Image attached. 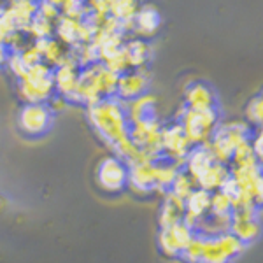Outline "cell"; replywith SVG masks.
I'll return each instance as SVG.
<instances>
[{
  "mask_svg": "<svg viewBox=\"0 0 263 263\" xmlns=\"http://www.w3.org/2000/svg\"><path fill=\"white\" fill-rule=\"evenodd\" d=\"M93 125L100 130L105 139L118 144L126 139V126H125V114L123 109L114 100H100L91 105Z\"/></svg>",
  "mask_w": 263,
  "mask_h": 263,
  "instance_id": "obj_1",
  "label": "cell"
},
{
  "mask_svg": "<svg viewBox=\"0 0 263 263\" xmlns=\"http://www.w3.org/2000/svg\"><path fill=\"white\" fill-rule=\"evenodd\" d=\"M53 90V69L44 62L30 67L27 74L20 79L21 97L28 104H44L46 100L51 99Z\"/></svg>",
  "mask_w": 263,
  "mask_h": 263,
  "instance_id": "obj_2",
  "label": "cell"
},
{
  "mask_svg": "<svg viewBox=\"0 0 263 263\" xmlns=\"http://www.w3.org/2000/svg\"><path fill=\"white\" fill-rule=\"evenodd\" d=\"M248 141V126L244 123H228L216 132L209 146L216 162H228L233 155V149L240 142Z\"/></svg>",
  "mask_w": 263,
  "mask_h": 263,
  "instance_id": "obj_3",
  "label": "cell"
},
{
  "mask_svg": "<svg viewBox=\"0 0 263 263\" xmlns=\"http://www.w3.org/2000/svg\"><path fill=\"white\" fill-rule=\"evenodd\" d=\"M182 130L188 141L192 144L205 142L211 137L216 126V112L214 109H205V111H193L188 109L182 114Z\"/></svg>",
  "mask_w": 263,
  "mask_h": 263,
  "instance_id": "obj_4",
  "label": "cell"
},
{
  "mask_svg": "<svg viewBox=\"0 0 263 263\" xmlns=\"http://www.w3.org/2000/svg\"><path fill=\"white\" fill-rule=\"evenodd\" d=\"M18 125L23 134L37 137L51 125V109L46 104H27L18 116Z\"/></svg>",
  "mask_w": 263,
  "mask_h": 263,
  "instance_id": "obj_5",
  "label": "cell"
},
{
  "mask_svg": "<svg viewBox=\"0 0 263 263\" xmlns=\"http://www.w3.org/2000/svg\"><path fill=\"white\" fill-rule=\"evenodd\" d=\"M79 74H81V67L74 62L62 63V65L54 67L53 69V84L54 90H58V95L70 99L74 97L76 88H78Z\"/></svg>",
  "mask_w": 263,
  "mask_h": 263,
  "instance_id": "obj_6",
  "label": "cell"
},
{
  "mask_svg": "<svg viewBox=\"0 0 263 263\" xmlns=\"http://www.w3.org/2000/svg\"><path fill=\"white\" fill-rule=\"evenodd\" d=\"M192 230L188 224L176 223L172 227L163 228L162 235H160V244L167 254H177L179 251H184V248L192 242Z\"/></svg>",
  "mask_w": 263,
  "mask_h": 263,
  "instance_id": "obj_7",
  "label": "cell"
},
{
  "mask_svg": "<svg viewBox=\"0 0 263 263\" xmlns=\"http://www.w3.org/2000/svg\"><path fill=\"white\" fill-rule=\"evenodd\" d=\"M126 168L118 158H105L99 167V182L102 188L109 190V192H116L125 184Z\"/></svg>",
  "mask_w": 263,
  "mask_h": 263,
  "instance_id": "obj_8",
  "label": "cell"
},
{
  "mask_svg": "<svg viewBox=\"0 0 263 263\" xmlns=\"http://www.w3.org/2000/svg\"><path fill=\"white\" fill-rule=\"evenodd\" d=\"M147 86V74L142 69L134 72H123L118 78L116 93L125 100H134L141 97Z\"/></svg>",
  "mask_w": 263,
  "mask_h": 263,
  "instance_id": "obj_9",
  "label": "cell"
},
{
  "mask_svg": "<svg viewBox=\"0 0 263 263\" xmlns=\"http://www.w3.org/2000/svg\"><path fill=\"white\" fill-rule=\"evenodd\" d=\"M162 144L163 149L172 156L174 160H179V162H184L186 156H188L190 146L192 142L188 141V137L184 135V130H182L181 125H176L172 128H167L162 132Z\"/></svg>",
  "mask_w": 263,
  "mask_h": 263,
  "instance_id": "obj_10",
  "label": "cell"
},
{
  "mask_svg": "<svg viewBox=\"0 0 263 263\" xmlns=\"http://www.w3.org/2000/svg\"><path fill=\"white\" fill-rule=\"evenodd\" d=\"M37 4L39 2H32V0H12V4L7 7V12H9L16 30L23 33L28 30L33 18L37 16Z\"/></svg>",
  "mask_w": 263,
  "mask_h": 263,
  "instance_id": "obj_11",
  "label": "cell"
},
{
  "mask_svg": "<svg viewBox=\"0 0 263 263\" xmlns=\"http://www.w3.org/2000/svg\"><path fill=\"white\" fill-rule=\"evenodd\" d=\"M160 27V12L155 6L139 7L137 14L134 16V32L141 37L153 35Z\"/></svg>",
  "mask_w": 263,
  "mask_h": 263,
  "instance_id": "obj_12",
  "label": "cell"
},
{
  "mask_svg": "<svg viewBox=\"0 0 263 263\" xmlns=\"http://www.w3.org/2000/svg\"><path fill=\"white\" fill-rule=\"evenodd\" d=\"M123 53L126 57V63H128V69H142L144 63L147 62L151 54V48L147 42L142 39H134L130 42H125L123 46Z\"/></svg>",
  "mask_w": 263,
  "mask_h": 263,
  "instance_id": "obj_13",
  "label": "cell"
},
{
  "mask_svg": "<svg viewBox=\"0 0 263 263\" xmlns=\"http://www.w3.org/2000/svg\"><path fill=\"white\" fill-rule=\"evenodd\" d=\"M186 102L193 111H205V109H214V95L203 84H193L186 91Z\"/></svg>",
  "mask_w": 263,
  "mask_h": 263,
  "instance_id": "obj_14",
  "label": "cell"
},
{
  "mask_svg": "<svg viewBox=\"0 0 263 263\" xmlns=\"http://www.w3.org/2000/svg\"><path fill=\"white\" fill-rule=\"evenodd\" d=\"M214 162L216 160H214L213 153H211L209 146L205 144L203 147H198V149H195L192 155L188 156V171L192 174L193 179L197 181Z\"/></svg>",
  "mask_w": 263,
  "mask_h": 263,
  "instance_id": "obj_15",
  "label": "cell"
},
{
  "mask_svg": "<svg viewBox=\"0 0 263 263\" xmlns=\"http://www.w3.org/2000/svg\"><path fill=\"white\" fill-rule=\"evenodd\" d=\"M228 177H230V176H228L227 168H224L219 162H214L209 168H207L205 172L202 174L200 177H198L197 182L200 184L202 190H205V192H207V190L221 188L223 182L227 181Z\"/></svg>",
  "mask_w": 263,
  "mask_h": 263,
  "instance_id": "obj_16",
  "label": "cell"
},
{
  "mask_svg": "<svg viewBox=\"0 0 263 263\" xmlns=\"http://www.w3.org/2000/svg\"><path fill=\"white\" fill-rule=\"evenodd\" d=\"M128 177H130V182H134V186L147 190L151 184L156 182V167L151 162L135 163Z\"/></svg>",
  "mask_w": 263,
  "mask_h": 263,
  "instance_id": "obj_17",
  "label": "cell"
},
{
  "mask_svg": "<svg viewBox=\"0 0 263 263\" xmlns=\"http://www.w3.org/2000/svg\"><path fill=\"white\" fill-rule=\"evenodd\" d=\"M230 230L237 239H240L242 242H253L254 239H258V235L261 233L260 224L253 219H239L232 218V227Z\"/></svg>",
  "mask_w": 263,
  "mask_h": 263,
  "instance_id": "obj_18",
  "label": "cell"
},
{
  "mask_svg": "<svg viewBox=\"0 0 263 263\" xmlns=\"http://www.w3.org/2000/svg\"><path fill=\"white\" fill-rule=\"evenodd\" d=\"M137 11H139L137 0H112L109 16H112V18L118 20L120 23H125V21L134 20Z\"/></svg>",
  "mask_w": 263,
  "mask_h": 263,
  "instance_id": "obj_19",
  "label": "cell"
},
{
  "mask_svg": "<svg viewBox=\"0 0 263 263\" xmlns=\"http://www.w3.org/2000/svg\"><path fill=\"white\" fill-rule=\"evenodd\" d=\"M230 258L223 251L218 239H209L202 242V263H228Z\"/></svg>",
  "mask_w": 263,
  "mask_h": 263,
  "instance_id": "obj_20",
  "label": "cell"
},
{
  "mask_svg": "<svg viewBox=\"0 0 263 263\" xmlns=\"http://www.w3.org/2000/svg\"><path fill=\"white\" fill-rule=\"evenodd\" d=\"M186 200H188V203H186V205H188V214L193 216V218H197V219L211 207L209 193L202 188L197 190V192H192V195H190Z\"/></svg>",
  "mask_w": 263,
  "mask_h": 263,
  "instance_id": "obj_21",
  "label": "cell"
},
{
  "mask_svg": "<svg viewBox=\"0 0 263 263\" xmlns=\"http://www.w3.org/2000/svg\"><path fill=\"white\" fill-rule=\"evenodd\" d=\"M27 35H30V39L39 41V39H48V37H53L54 33V21H49L46 18H42L41 14H37L33 21L28 27V30L25 32Z\"/></svg>",
  "mask_w": 263,
  "mask_h": 263,
  "instance_id": "obj_22",
  "label": "cell"
},
{
  "mask_svg": "<svg viewBox=\"0 0 263 263\" xmlns=\"http://www.w3.org/2000/svg\"><path fill=\"white\" fill-rule=\"evenodd\" d=\"M232 158H233V162H235V167H253V165H258V160L253 153V146L248 141L240 142L239 146L233 149Z\"/></svg>",
  "mask_w": 263,
  "mask_h": 263,
  "instance_id": "obj_23",
  "label": "cell"
},
{
  "mask_svg": "<svg viewBox=\"0 0 263 263\" xmlns=\"http://www.w3.org/2000/svg\"><path fill=\"white\" fill-rule=\"evenodd\" d=\"M218 242L219 246L223 248V251L227 253L228 258H233L235 254H239L240 251H242L244 248V242L240 239H237L233 233H221V235L218 237Z\"/></svg>",
  "mask_w": 263,
  "mask_h": 263,
  "instance_id": "obj_24",
  "label": "cell"
},
{
  "mask_svg": "<svg viewBox=\"0 0 263 263\" xmlns=\"http://www.w3.org/2000/svg\"><path fill=\"white\" fill-rule=\"evenodd\" d=\"M6 67L11 70V74L16 76L18 79L23 78L28 70V67L25 65L23 58H21L20 51H9V57H7V60H6Z\"/></svg>",
  "mask_w": 263,
  "mask_h": 263,
  "instance_id": "obj_25",
  "label": "cell"
},
{
  "mask_svg": "<svg viewBox=\"0 0 263 263\" xmlns=\"http://www.w3.org/2000/svg\"><path fill=\"white\" fill-rule=\"evenodd\" d=\"M211 207H213L214 214H228L232 209V198L227 193L219 190L211 197Z\"/></svg>",
  "mask_w": 263,
  "mask_h": 263,
  "instance_id": "obj_26",
  "label": "cell"
},
{
  "mask_svg": "<svg viewBox=\"0 0 263 263\" xmlns=\"http://www.w3.org/2000/svg\"><path fill=\"white\" fill-rule=\"evenodd\" d=\"M172 186H174V193H176L177 197L184 198V200L193 192V181L190 179L188 176H184V174H177L176 179L172 182Z\"/></svg>",
  "mask_w": 263,
  "mask_h": 263,
  "instance_id": "obj_27",
  "label": "cell"
},
{
  "mask_svg": "<svg viewBox=\"0 0 263 263\" xmlns=\"http://www.w3.org/2000/svg\"><path fill=\"white\" fill-rule=\"evenodd\" d=\"M14 32H16V27H14V23H12L9 12H7V9L0 7V42L6 44L7 39H9Z\"/></svg>",
  "mask_w": 263,
  "mask_h": 263,
  "instance_id": "obj_28",
  "label": "cell"
},
{
  "mask_svg": "<svg viewBox=\"0 0 263 263\" xmlns=\"http://www.w3.org/2000/svg\"><path fill=\"white\" fill-rule=\"evenodd\" d=\"M202 242H203V240H200V239H192V242L184 248L182 254H184V258L190 263H198V261H200V258H202Z\"/></svg>",
  "mask_w": 263,
  "mask_h": 263,
  "instance_id": "obj_29",
  "label": "cell"
},
{
  "mask_svg": "<svg viewBox=\"0 0 263 263\" xmlns=\"http://www.w3.org/2000/svg\"><path fill=\"white\" fill-rule=\"evenodd\" d=\"M246 192L251 195L254 203H263V174L260 172L254 179L249 182V186L246 188Z\"/></svg>",
  "mask_w": 263,
  "mask_h": 263,
  "instance_id": "obj_30",
  "label": "cell"
},
{
  "mask_svg": "<svg viewBox=\"0 0 263 263\" xmlns=\"http://www.w3.org/2000/svg\"><path fill=\"white\" fill-rule=\"evenodd\" d=\"M177 176V171L174 165H167V167H156V182L158 184H172Z\"/></svg>",
  "mask_w": 263,
  "mask_h": 263,
  "instance_id": "obj_31",
  "label": "cell"
},
{
  "mask_svg": "<svg viewBox=\"0 0 263 263\" xmlns=\"http://www.w3.org/2000/svg\"><path fill=\"white\" fill-rule=\"evenodd\" d=\"M253 153L256 156V160L263 162V130H260V135L256 137V141L253 142Z\"/></svg>",
  "mask_w": 263,
  "mask_h": 263,
  "instance_id": "obj_32",
  "label": "cell"
},
{
  "mask_svg": "<svg viewBox=\"0 0 263 263\" xmlns=\"http://www.w3.org/2000/svg\"><path fill=\"white\" fill-rule=\"evenodd\" d=\"M7 57H9V49H7L6 44H2V42H0V69L6 65Z\"/></svg>",
  "mask_w": 263,
  "mask_h": 263,
  "instance_id": "obj_33",
  "label": "cell"
},
{
  "mask_svg": "<svg viewBox=\"0 0 263 263\" xmlns=\"http://www.w3.org/2000/svg\"><path fill=\"white\" fill-rule=\"evenodd\" d=\"M46 2H49V4H53V6H57V7H62L63 4L67 2V0H46Z\"/></svg>",
  "mask_w": 263,
  "mask_h": 263,
  "instance_id": "obj_34",
  "label": "cell"
},
{
  "mask_svg": "<svg viewBox=\"0 0 263 263\" xmlns=\"http://www.w3.org/2000/svg\"><path fill=\"white\" fill-rule=\"evenodd\" d=\"M32 2H39V0H32Z\"/></svg>",
  "mask_w": 263,
  "mask_h": 263,
  "instance_id": "obj_35",
  "label": "cell"
},
{
  "mask_svg": "<svg viewBox=\"0 0 263 263\" xmlns=\"http://www.w3.org/2000/svg\"><path fill=\"white\" fill-rule=\"evenodd\" d=\"M260 99H261V100H263V93H261V97H260Z\"/></svg>",
  "mask_w": 263,
  "mask_h": 263,
  "instance_id": "obj_36",
  "label": "cell"
}]
</instances>
